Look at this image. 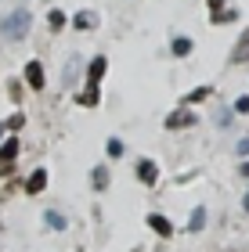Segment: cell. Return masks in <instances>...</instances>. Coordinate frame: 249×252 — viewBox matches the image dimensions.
<instances>
[{"instance_id": "6da1fadb", "label": "cell", "mask_w": 249, "mask_h": 252, "mask_svg": "<svg viewBox=\"0 0 249 252\" xmlns=\"http://www.w3.org/2000/svg\"><path fill=\"white\" fill-rule=\"evenodd\" d=\"M33 26V15L26 7L11 11V15H4V22H0V32H4V40H26V32Z\"/></svg>"}, {"instance_id": "7a4b0ae2", "label": "cell", "mask_w": 249, "mask_h": 252, "mask_svg": "<svg viewBox=\"0 0 249 252\" xmlns=\"http://www.w3.org/2000/svg\"><path fill=\"white\" fill-rule=\"evenodd\" d=\"M199 116L195 112H170L166 116V130H184V126H195Z\"/></svg>"}, {"instance_id": "3957f363", "label": "cell", "mask_w": 249, "mask_h": 252, "mask_svg": "<svg viewBox=\"0 0 249 252\" xmlns=\"http://www.w3.org/2000/svg\"><path fill=\"white\" fill-rule=\"evenodd\" d=\"M26 83L33 87V90H43L47 83H43V65L40 62H26Z\"/></svg>"}, {"instance_id": "277c9868", "label": "cell", "mask_w": 249, "mask_h": 252, "mask_svg": "<svg viewBox=\"0 0 249 252\" xmlns=\"http://www.w3.org/2000/svg\"><path fill=\"white\" fill-rule=\"evenodd\" d=\"M101 101V90H98V83H87L80 94H76V105H83V108H94Z\"/></svg>"}, {"instance_id": "5b68a950", "label": "cell", "mask_w": 249, "mask_h": 252, "mask_svg": "<svg viewBox=\"0 0 249 252\" xmlns=\"http://www.w3.org/2000/svg\"><path fill=\"white\" fill-rule=\"evenodd\" d=\"M138 180H141V184H155V180H159V169H155V162H148V158H141V162H138Z\"/></svg>"}, {"instance_id": "8992f818", "label": "cell", "mask_w": 249, "mask_h": 252, "mask_svg": "<svg viewBox=\"0 0 249 252\" xmlns=\"http://www.w3.org/2000/svg\"><path fill=\"white\" fill-rule=\"evenodd\" d=\"M43 188H47V169H33L29 180H26V191L29 194H40Z\"/></svg>"}, {"instance_id": "52a82bcc", "label": "cell", "mask_w": 249, "mask_h": 252, "mask_svg": "<svg viewBox=\"0 0 249 252\" xmlns=\"http://www.w3.org/2000/svg\"><path fill=\"white\" fill-rule=\"evenodd\" d=\"M148 227H152V231L159 234V238H170V234H174V223H170L166 216H159V213H152V216H148Z\"/></svg>"}, {"instance_id": "ba28073f", "label": "cell", "mask_w": 249, "mask_h": 252, "mask_svg": "<svg viewBox=\"0 0 249 252\" xmlns=\"http://www.w3.org/2000/svg\"><path fill=\"white\" fill-rule=\"evenodd\" d=\"M105 68H108V62H105V58H101V54H98V58H94V62L87 65V83H101V76H105Z\"/></svg>"}, {"instance_id": "9c48e42d", "label": "cell", "mask_w": 249, "mask_h": 252, "mask_svg": "<svg viewBox=\"0 0 249 252\" xmlns=\"http://www.w3.org/2000/svg\"><path fill=\"white\" fill-rule=\"evenodd\" d=\"M94 26H98V15H94V11H80V15L72 18V29H83V32H87V29H94Z\"/></svg>"}, {"instance_id": "30bf717a", "label": "cell", "mask_w": 249, "mask_h": 252, "mask_svg": "<svg viewBox=\"0 0 249 252\" xmlns=\"http://www.w3.org/2000/svg\"><path fill=\"white\" fill-rule=\"evenodd\" d=\"M90 184H94V191H105V188H108V166H94Z\"/></svg>"}, {"instance_id": "8fae6325", "label": "cell", "mask_w": 249, "mask_h": 252, "mask_svg": "<svg viewBox=\"0 0 249 252\" xmlns=\"http://www.w3.org/2000/svg\"><path fill=\"white\" fill-rule=\"evenodd\" d=\"M202 227H206V205H195L191 220H188V231H202Z\"/></svg>"}, {"instance_id": "7c38bea8", "label": "cell", "mask_w": 249, "mask_h": 252, "mask_svg": "<svg viewBox=\"0 0 249 252\" xmlns=\"http://www.w3.org/2000/svg\"><path fill=\"white\" fill-rule=\"evenodd\" d=\"M235 18H239V7H228V11H213V15H210V22H213V26H224V22H235Z\"/></svg>"}, {"instance_id": "4fadbf2b", "label": "cell", "mask_w": 249, "mask_h": 252, "mask_svg": "<svg viewBox=\"0 0 249 252\" xmlns=\"http://www.w3.org/2000/svg\"><path fill=\"white\" fill-rule=\"evenodd\" d=\"M43 220H47L51 231H65V227H69V220H65V216H62L58 209H47V216H43Z\"/></svg>"}, {"instance_id": "5bb4252c", "label": "cell", "mask_w": 249, "mask_h": 252, "mask_svg": "<svg viewBox=\"0 0 249 252\" xmlns=\"http://www.w3.org/2000/svg\"><path fill=\"white\" fill-rule=\"evenodd\" d=\"M15 155H18V141L11 137V141H4V148H0V162H15Z\"/></svg>"}, {"instance_id": "9a60e30c", "label": "cell", "mask_w": 249, "mask_h": 252, "mask_svg": "<svg viewBox=\"0 0 249 252\" xmlns=\"http://www.w3.org/2000/svg\"><path fill=\"white\" fill-rule=\"evenodd\" d=\"M47 22H51V29H65V26H69V15H65V11H58V7H54L51 15H47Z\"/></svg>"}, {"instance_id": "2e32d148", "label": "cell", "mask_w": 249, "mask_h": 252, "mask_svg": "<svg viewBox=\"0 0 249 252\" xmlns=\"http://www.w3.org/2000/svg\"><path fill=\"white\" fill-rule=\"evenodd\" d=\"M210 94H213V87H206V83H202V87H195V90H191V94H188L184 101H188V105H195V101H206Z\"/></svg>"}, {"instance_id": "e0dca14e", "label": "cell", "mask_w": 249, "mask_h": 252, "mask_svg": "<svg viewBox=\"0 0 249 252\" xmlns=\"http://www.w3.org/2000/svg\"><path fill=\"white\" fill-rule=\"evenodd\" d=\"M174 54H177V58L191 54V40H188V36H177V40H174Z\"/></svg>"}, {"instance_id": "ac0fdd59", "label": "cell", "mask_w": 249, "mask_h": 252, "mask_svg": "<svg viewBox=\"0 0 249 252\" xmlns=\"http://www.w3.org/2000/svg\"><path fill=\"white\" fill-rule=\"evenodd\" d=\"M123 152H127V144H123L119 137H112V141H108V158H119Z\"/></svg>"}, {"instance_id": "d6986e66", "label": "cell", "mask_w": 249, "mask_h": 252, "mask_svg": "<svg viewBox=\"0 0 249 252\" xmlns=\"http://www.w3.org/2000/svg\"><path fill=\"white\" fill-rule=\"evenodd\" d=\"M22 123H26V116H11V119H7V130H18Z\"/></svg>"}, {"instance_id": "ffe728a7", "label": "cell", "mask_w": 249, "mask_h": 252, "mask_svg": "<svg viewBox=\"0 0 249 252\" xmlns=\"http://www.w3.org/2000/svg\"><path fill=\"white\" fill-rule=\"evenodd\" d=\"M235 112H242V116H246V112H249V97H239V101H235Z\"/></svg>"}, {"instance_id": "44dd1931", "label": "cell", "mask_w": 249, "mask_h": 252, "mask_svg": "<svg viewBox=\"0 0 249 252\" xmlns=\"http://www.w3.org/2000/svg\"><path fill=\"white\" fill-rule=\"evenodd\" d=\"M235 152H239V155H242V158H246V155H249V137H242V141H239V148H235Z\"/></svg>"}, {"instance_id": "7402d4cb", "label": "cell", "mask_w": 249, "mask_h": 252, "mask_svg": "<svg viewBox=\"0 0 249 252\" xmlns=\"http://www.w3.org/2000/svg\"><path fill=\"white\" fill-rule=\"evenodd\" d=\"M7 173H15V162H0V177H7Z\"/></svg>"}, {"instance_id": "603a6c76", "label": "cell", "mask_w": 249, "mask_h": 252, "mask_svg": "<svg viewBox=\"0 0 249 252\" xmlns=\"http://www.w3.org/2000/svg\"><path fill=\"white\" fill-rule=\"evenodd\" d=\"M235 62H249V47H242V51H235Z\"/></svg>"}, {"instance_id": "cb8c5ba5", "label": "cell", "mask_w": 249, "mask_h": 252, "mask_svg": "<svg viewBox=\"0 0 249 252\" xmlns=\"http://www.w3.org/2000/svg\"><path fill=\"white\" fill-rule=\"evenodd\" d=\"M242 47H249V29H246L242 36H239V47H235V51H242Z\"/></svg>"}, {"instance_id": "d4e9b609", "label": "cell", "mask_w": 249, "mask_h": 252, "mask_svg": "<svg viewBox=\"0 0 249 252\" xmlns=\"http://www.w3.org/2000/svg\"><path fill=\"white\" fill-rule=\"evenodd\" d=\"M206 4H210L213 11H220V7H224V0H206Z\"/></svg>"}, {"instance_id": "484cf974", "label": "cell", "mask_w": 249, "mask_h": 252, "mask_svg": "<svg viewBox=\"0 0 249 252\" xmlns=\"http://www.w3.org/2000/svg\"><path fill=\"white\" fill-rule=\"evenodd\" d=\"M242 177H249V158H246V166H242Z\"/></svg>"}, {"instance_id": "4316f807", "label": "cell", "mask_w": 249, "mask_h": 252, "mask_svg": "<svg viewBox=\"0 0 249 252\" xmlns=\"http://www.w3.org/2000/svg\"><path fill=\"white\" fill-rule=\"evenodd\" d=\"M242 205H246V213H249V194H246V202H242Z\"/></svg>"}, {"instance_id": "83f0119b", "label": "cell", "mask_w": 249, "mask_h": 252, "mask_svg": "<svg viewBox=\"0 0 249 252\" xmlns=\"http://www.w3.org/2000/svg\"><path fill=\"white\" fill-rule=\"evenodd\" d=\"M0 137H4V123H0Z\"/></svg>"}, {"instance_id": "f1b7e54d", "label": "cell", "mask_w": 249, "mask_h": 252, "mask_svg": "<svg viewBox=\"0 0 249 252\" xmlns=\"http://www.w3.org/2000/svg\"><path fill=\"white\" fill-rule=\"evenodd\" d=\"M47 4H51V0H47Z\"/></svg>"}]
</instances>
